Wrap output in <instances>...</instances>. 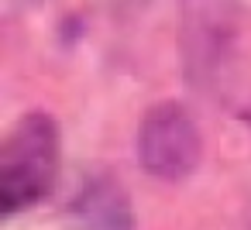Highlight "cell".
<instances>
[{"label": "cell", "mask_w": 251, "mask_h": 230, "mask_svg": "<svg viewBox=\"0 0 251 230\" xmlns=\"http://www.w3.org/2000/svg\"><path fill=\"white\" fill-rule=\"evenodd\" d=\"M59 124L45 114L21 117L0 151V209L18 213L38 203L59 175Z\"/></svg>", "instance_id": "cell-1"}, {"label": "cell", "mask_w": 251, "mask_h": 230, "mask_svg": "<svg viewBox=\"0 0 251 230\" xmlns=\"http://www.w3.org/2000/svg\"><path fill=\"white\" fill-rule=\"evenodd\" d=\"M237 0H182V66L196 90H220L237 59Z\"/></svg>", "instance_id": "cell-2"}, {"label": "cell", "mask_w": 251, "mask_h": 230, "mask_svg": "<svg viewBox=\"0 0 251 230\" xmlns=\"http://www.w3.org/2000/svg\"><path fill=\"white\" fill-rule=\"evenodd\" d=\"M138 158L148 175L162 182H182L200 168L203 138L193 114L182 103H155L138 127Z\"/></svg>", "instance_id": "cell-3"}, {"label": "cell", "mask_w": 251, "mask_h": 230, "mask_svg": "<svg viewBox=\"0 0 251 230\" xmlns=\"http://www.w3.org/2000/svg\"><path fill=\"white\" fill-rule=\"evenodd\" d=\"M69 230H134L131 199L121 182L110 175L90 179L69 206Z\"/></svg>", "instance_id": "cell-4"}, {"label": "cell", "mask_w": 251, "mask_h": 230, "mask_svg": "<svg viewBox=\"0 0 251 230\" xmlns=\"http://www.w3.org/2000/svg\"><path fill=\"white\" fill-rule=\"evenodd\" d=\"M241 230H251V209H244V216H241Z\"/></svg>", "instance_id": "cell-5"}]
</instances>
